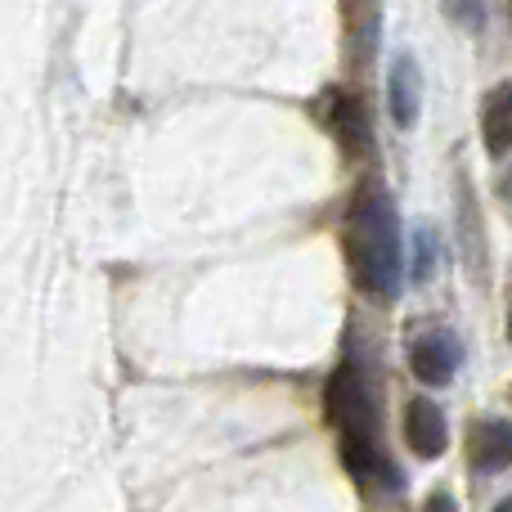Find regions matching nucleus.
I'll return each mask as SVG.
<instances>
[{"mask_svg":"<svg viewBox=\"0 0 512 512\" xmlns=\"http://www.w3.org/2000/svg\"><path fill=\"white\" fill-rule=\"evenodd\" d=\"M463 248H468V261L481 270V225H477V207H472L468 180H463Z\"/></svg>","mask_w":512,"mask_h":512,"instance_id":"obj_8","label":"nucleus"},{"mask_svg":"<svg viewBox=\"0 0 512 512\" xmlns=\"http://www.w3.org/2000/svg\"><path fill=\"white\" fill-rule=\"evenodd\" d=\"M508 342H512V310H508Z\"/></svg>","mask_w":512,"mask_h":512,"instance_id":"obj_14","label":"nucleus"},{"mask_svg":"<svg viewBox=\"0 0 512 512\" xmlns=\"http://www.w3.org/2000/svg\"><path fill=\"white\" fill-rule=\"evenodd\" d=\"M346 265L355 288L369 297H396L400 288V216L382 185H364L346 216Z\"/></svg>","mask_w":512,"mask_h":512,"instance_id":"obj_1","label":"nucleus"},{"mask_svg":"<svg viewBox=\"0 0 512 512\" xmlns=\"http://www.w3.org/2000/svg\"><path fill=\"white\" fill-rule=\"evenodd\" d=\"M481 140L495 158H504L512 149V81H499L481 104Z\"/></svg>","mask_w":512,"mask_h":512,"instance_id":"obj_7","label":"nucleus"},{"mask_svg":"<svg viewBox=\"0 0 512 512\" xmlns=\"http://www.w3.org/2000/svg\"><path fill=\"white\" fill-rule=\"evenodd\" d=\"M423 512H459V504H454V495H445V490H441V495L427 499V508H423Z\"/></svg>","mask_w":512,"mask_h":512,"instance_id":"obj_11","label":"nucleus"},{"mask_svg":"<svg viewBox=\"0 0 512 512\" xmlns=\"http://www.w3.org/2000/svg\"><path fill=\"white\" fill-rule=\"evenodd\" d=\"M432 261H436V243H432V230H423V234H418V248H414L418 279H427V274H432Z\"/></svg>","mask_w":512,"mask_h":512,"instance_id":"obj_10","label":"nucleus"},{"mask_svg":"<svg viewBox=\"0 0 512 512\" xmlns=\"http://www.w3.org/2000/svg\"><path fill=\"white\" fill-rule=\"evenodd\" d=\"M418 95H423V77H418L414 59L396 54V63H391V72H387V108L400 131H409V126L418 122Z\"/></svg>","mask_w":512,"mask_h":512,"instance_id":"obj_6","label":"nucleus"},{"mask_svg":"<svg viewBox=\"0 0 512 512\" xmlns=\"http://www.w3.org/2000/svg\"><path fill=\"white\" fill-rule=\"evenodd\" d=\"M495 512H512V499H504V504H499Z\"/></svg>","mask_w":512,"mask_h":512,"instance_id":"obj_13","label":"nucleus"},{"mask_svg":"<svg viewBox=\"0 0 512 512\" xmlns=\"http://www.w3.org/2000/svg\"><path fill=\"white\" fill-rule=\"evenodd\" d=\"M405 441L418 459H441L445 445H450V423H445V409L432 400H409L405 409Z\"/></svg>","mask_w":512,"mask_h":512,"instance_id":"obj_4","label":"nucleus"},{"mask_svg":"<svg viewBox=\"0 0 512 512\" xmlns=\"http://www.w3.org/2000/svg\"><path fill=\"white\" fill-rule=\"evenodd\" d=\"M499 194H504V203L512 207V171H508V176H504V185H499Z\"/></svg>","mask_w":512,"mask_h":512,"instance_id":"obj_12","label":"nucleus"},{"mask_svg":"<svg viewBox=\"0 0 512 512\" xmlns=\"http://www.w3.org/2000/svg\"><path fill=\"white\" fill-rule=\"evenodd\" d=\"M328 418L337 427V441H342V468L351 472L360 486H373V481H400L387 463V450L378 441V405H373L369 378L355 360H346L342 369L328 382Z\"/></svg>","mask_w":512,"mask_h":512,"instance_id":"obj_2","label":"nucleus"},{"mask_svg":"<svg viewBox=\"0 0 512 512\" xmlns=\"http://www.w3.org/2000/svg\"><path fill=\"white\" fill-rule=\"evenodd\" d=\"M445 14L463 27H477L481 23V0H445Z\"/></svg>","mask_w":512,"mask_h":512,"instance_id":"obj_9","label":"nucleus"},{"mask_svg":"<svg viewBox=\"0 0 512 512\" xmlns=\"http://www.w3.org/2000/svg\"><path fill=\"white\" fill-rule=\"evenodd\" d=\"M468 459L477 472H508L512 468V423L508 418H481L468 432Z\"/></svg>","mask_w":512,"mask_h":512,"instance_id":"obj_5","label":"nucleus"},{"mask_svg":"<svg viewBox=\"0 0 512 512\" xmlns=\"http://www.w3.org/2000/svg\"><path fill=\"white\" fill-rule=\"evenodd\" d=\"M459 364H463L459 337L445 333V328L418 333L414 342H409V369H414V378L427 382V387H450V378H454Z\"/></svg>","mask_w":512,"mask_h":512,"instance_id":"obj_3","label":"nucleus"}]
</instances>
